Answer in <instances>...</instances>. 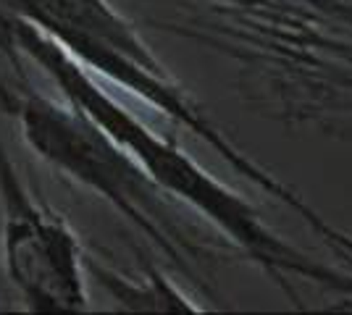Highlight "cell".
Instances as JSON below:
<instances>
[{
	"instance_id": "2",
	"label": "cell",
	"mask_w": 352,
	"mask_h": 315,
	"mask_svg": "<svg viewBox=\"0 0 352 315\" xmlns=\"http://www.w3.org/2000/svg\"><path fill=\"white\" fill-rule=\"evenodd\" d=\"M6 11L30 19L45 34H50L92 74L113 82L116 87L158 108L163 116L190 129L208 148L219 152L239 176L250 179L287 205L300 197L276 181L268 171L252 163L226 135L216 129L206 113L187 97L168 69L155 58L142 34L126 16L118 14L111 0H0Z\"/></svg>"
},
{
	"instance_id": "1",
	"label": "cell",
	"mask_w": 352,
	"mask_h": 315,
	"mask_svg": "<svg viewBox=\"0 0 352 315\" xmlns=\"http://www.w3.org/2000/svg\"><path fill=\"white\" fill-rule=\"evenodd\" d=\"M8 58L14 60L16 79L0 74V110L14 116L24 142L58 174L103 197L158 244L184 276H195L190 263L208 253L168 208V195L87 113L69 100L47 97L24 76V63L14 53Z\"/></svg>"
},
{
	"instance_id": "3",
	"label": "cell",
	"mask_w": 352,
	"mask_h": 315,
	"mask_svg": "<svg viewBox=\"0 0 352 315\" xmlns=\"http://www.w3.org/2000/svg\"><path fill=\"white\" fill-rule=\"evenodd\" d=\"M0 255L32 313H87V255L66 218L40 202L0 137Z\"/></svg>"
},
{
	"instance_id": "4",
	"label": "cell",
	"mask_w": 352,
	"mask_h": 315,
	"mask_svg": "<svg viewBox=\"0 0 352 315\" xmlns=\"http://www.w3.org/2000/svg\"><path fill=\"white\" fill-rule=\"evenodd\" d=\"M87 273L95 284L113 300L118 310H147V313H203L200 305L166 279L155 266H145L142 276H126L108 268L98 257H87Z\"/></svg>"
}]
</instances>
